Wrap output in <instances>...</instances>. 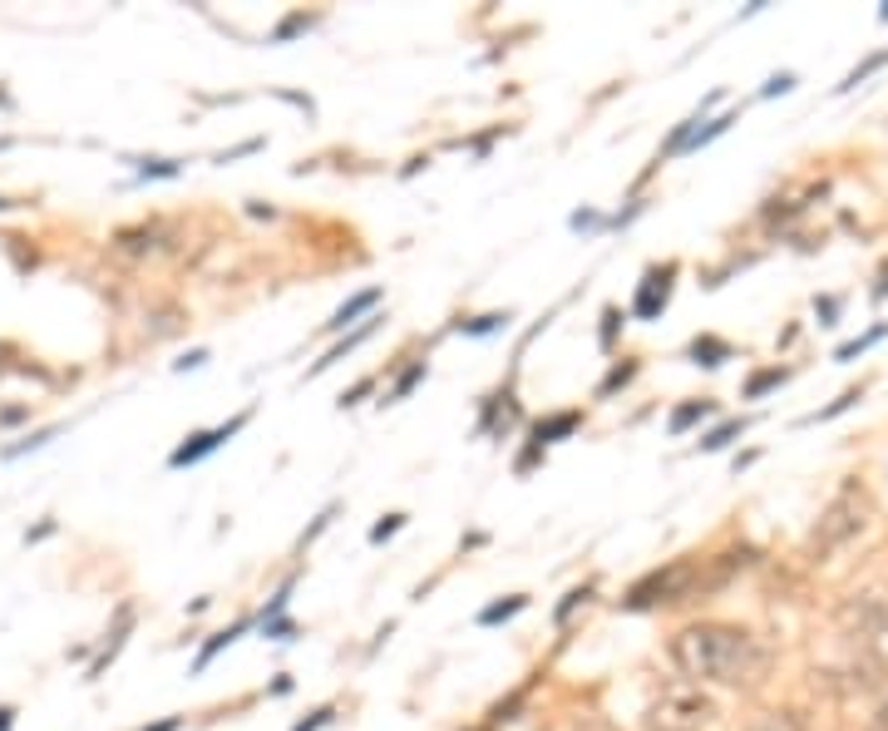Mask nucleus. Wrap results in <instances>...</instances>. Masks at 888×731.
Listing matches in <instances>:
<instances>
[{"label": "nucleus", "mask_w": 888, "mask_h": 731, "mask_svg": "<svg viewBox=\"0 0 888 731\" xmlns=\"http://www.w3.org/2000/svg\"><path fill=\"white\" fill-rule=\"evenodd\" d=\"M672 662L696 682H721V687H760L771 672V647L755 633L730 623H691L672 637Z\"/></svg>", "instance_id": "nucleus-1"}, {"label": "nucleus", "mask_w": 888, "mask_h": 731, "mask_svg": "<svg viewBox=\"0 0 888 731\" xmlns=\"http://www.w3.org/2000/svg\"><path fill=\"white\" fill-rule=\"evenodd\" d=\"M721 707L691 682H672L642 707V731H706Z\"/></svg>", "instance_id": "nucleus-2"}, {"label": "nucleus", "mask_w": 888, "mask_h": 731, "mask_svg": "<svg viewBox=\"0 0 888 731\" xmlns=\"http://www.w3.org/2000/svg\"><path fill=\"white\" fill-rule=\"evenodd\" d=\"M864 524H868V499H864V490H859V484H845V490L829 499V509L820 515V524H814L810 548H814V554H835V548L849 544V538H854Z\"/></svg>", "instance_id": "nucleus-3"}, {"label": "nucleus", "mask_w": 888, "mask_h": 731, "mask_svg": "<svg viewBox=\"0 0 888 731\" xmlns=\"http://www.w3.org/2000/svg\"><path fill=\"white\" fill-rule=\"evenodd\" d=\"M242 425H247V410H242V416H233V420H227V425H217V431H198V435H188V441H183L178 450L168 455V464H173V470H188V464L208 460V455H213V450H223V445L233 441V435L242 431Z\"/></svg>", "instance_id": "nucleus-4"}, {"label": "nucleus", "mask_w": 888, "mask_h": 731, "mask_svg": "<svg viewBox=\"0 0 888 731\" xmlns=\"http://www.w3.org/2000/svg\"><path fill=\"white\" fill-rule=\"evenodd\" d=\"M672 277H676L672 262H666V268H652L642 277V292H637V301H631V312L642 317V322H652V317L666 312V301H672Z\"/></svg>", "instance_id": "nucleus-5"}, {"label": "nucleus", "mask_w": 888, "mask_h": 731, "mask_svg": "<svg viewBox=\"0 0 888 731\" xmlns=\"http://www.w3.org/2000/svg\"><path fill=\"white\" fill-rule=\"evenodd\" d=\"M845 623H859V633H874V628H888V608L874 593H864V598L845 603Z\"/></svg>", "instance_id": "nucleus-6"}, {"label": "nucleus", "mask_w": 888, "mask_h": 731, "mask_svg": "<svg viewBox=\"0 0 888 731\" xmlns=\"http://www.w3.org/2000/svg\"><path fill=\"white\" fill-rule=\"evenodd\" d=\"M375 326H380V317H371V322H361V326H355V332H346V336H341V342H336V346H332V351H326V356H322V361L311 366V376H322L326 366L346 361V351H355V346H361V342H365V336H371V332H375Z\"/></svg>", "instance_id": "nucleus-7"}, {"label": "nucleus", "mask_w": 888, "mask_h": 731, "mask_svg": "<svg viewBox=\"0 0 888 731\" xmlns=\"http://www.w3.org/2000/svg\"><path fill=\"white\" fill-rule=\"evenodd\" d=\"M375 301H380V287H371V292H361V297L341 301V307H336V312H332V322H326V332H346V326H351L361 312H371Z\"/></svg>", "instance_id": "nucleus-8"}, {"label": "nucleus", "mask_w": 888, "mask_h": 731, "mask_svg": "<svg viewBox=\"0 0 888 731\" xmlns=\"http://www.w3.org/2000/svg\"><path fill=\"white\" fill-rule=\"evenodd\" d=\"M578 410H563V416H553V420H538V431H534V445H553V441H563V435H573L578 431Z\"/></svg>", "instance_id": "nucleus-9"}, {"label": "nucleus", "mask_w": 888, "mask_h": 731, "mask_svg": "<svg viewBox=\"0 0 888 731\" xmlns=\"http://www.w3.org/2000/svg\"><path fill=\"white\" fill-rule=\"evenodd\" d=\"M686 356H691L696 366H721V361H730V346L721 342V336H696V342L686 346Z\"/></svg>", "instance_id": "nucleus-10"}, {"label": "nucleus", "mask_w": 888, "mask_h": 731, "mask_svg": "<svg viewBox=\"0 0 888 731\" xmlns=\"http://www.w3.org/2000/svg\"><path fill=\"white\" fill-rule=\"evenodd\" d=\"M711 410H716L711 400H686V406H676V410H672V425H666V431H672V435H686L691 425H701V420H706Z\"/></svg>", "instance_id": "nucleus-11"}, {"label": "nucleus", "mask_w": 888, "mask_h": 731, "mask_svg": "<svg viewBox=\"0 0 888 731\" xmlns=\"http://www.w3.org/2000/svg\"><path fill=\"white\" fill-rule=\"evenodd\" d=\"M524 608H528V598H524V593H509V598H503V603H489V608H484V614H479V623H484V628H499V623H509V618H518V614H524Z\"/></svg>", "instance_id": "nucleus-12"}, {"label": "nucleus", "mask_w": 888, "mask_h": 731, "mask_svg": "<svg viewBox=\"0 0 888 731\" xmlns=\"http://www.w3.org/2000/svg\"><path fill=\"white\" fill-rule=\"evenodd\" d=\"M242 633H247V623H233V628H227V633H213V637H208V643H203V653H198V662H193V667H198V672H203V667L213 662V657L223 653V647H233Z\"/></svg>", "instance_id": "nucleus-13"}, {"label": "nucleus", "mask_w": 888, "mask_h": 731, "mask_svg": "<svg viewBox=\"0 0 888 731\" xmlns=\"http://www.w3.org/2000/svg\"><path fill=\"white\" fill-rule=\"evenodd\" d=\"M746 731H800V721L790 711H760V717L746 721Z\"/></svg>", "instance_id": "nucleus-14"}, {"label": "nucleus", "mask_w": 888, "mask_h": 731, "mask_svg": "<svg viewBox=\"0 0 888 731\" xmlns=\"http://www.w3.org/2000/svg\"><path fill=\"white\" fill-rule=\"evenodd\" d=\"M746 425H750V420H746V416H740V420H726V425H716V431H711V435H706V441H701V450H726V445H730V441H736V435H740V431H746Z\"/></svg>", "instance_id": "nucleus-15"}, {"label": "nucleus", "mask_w": 888, "mask_h": 731, "mask_svg": "<svg viewBox=\"0 0 888 731\" xmlns=\"http://www.w3.org/2000/svg\"><path fill=\"white\" fill-rule=\"evenodd\" d=\"M884 65H888V50L868 54L864 65H859V70H849V75H845V85H839V95H845V89H859V85H864V79H868V75H874V70H884Z\"/></svg>", "instance_id": "nucleus-16"}, {"label": "nucleus", "mask_w": 888, "mask_h": 731, "mask_svg": "<svg viewBox=\"0 0 888 731\" xmlns=\"http://www.w3.org/2000/svg\"><path fill=\"white\" fill-rule=\"evenodd\" d=\"M785 376H790L785 366H775V371H760V376H750V381H746V400H755V396H765V391H775Z\"/></svg>", "instance_id": "nucleus-17"}, {"label": "nucleus", "mask_w": 888, "mask_h": 731, "mask_svg": "<svg viewBox=\"0 0 888 731\" xmlns=\"http://www.w3.org/2000/svg\"><path fill=\"white\" fill-rule=\"evenodd\" d=\"M730 124H736V114H721V119H711L706 129H696V134H691V144H686V149H681V153H691V149H701V144L721 139V134H726V129H730Z\"/></svg>", "instance_id": "nucleus-18"}, {"label": "nucleus", "mask_w": 888, "mask_h": 731, "mask_svg": "<svg viewBox=\"0 0 888 731\" xmlns=\"http://www.w3.org/2000/svg\"><path fill=\"white\" fill-rule=\"evenodd\" d=\"M54 435H60V425H45V431H35V435H30V441L11 445V450H5V460H21V455H25V450H45V445H50V441H54Z\"/></svg>", "instance_id": "nucleus-19"}, {"label": "nucleus", "mask_w": 888, "mask_h": 731, "mask_svg": "<svg viewBox=\"0 0 888 731\" xmlns=\"http://www.w3.org/2000/svg\"><path fill=\"white\" fill-rule=\"evenodd\" d=\"M183 173V159H149L139 163V178H178Z\"/></svg>", "instance_id": "nucleus-20"}, {"label": "nucleus", "mask_w": 888, "mask_h": 731, "mask_svg": "<svg viewBox=\"0 0 888 731\" xmlns=\"http://www.w3.org/2000/svg\"><path fill=\"white\" fill-rule=\"evenodd\" d=\"M884 332H888V326H874V332H864V336H859V342H845L835 356H839V361H854L859 351H868V346H874V342H884Z\"/></svg>", "instance_id": "nucleus-21"}, {"label": "nucleus", "mask_w": 888, "mask_h": 731, "mask_svg": "<svg viewBox=\"0 0 888 731\" xmlns=\"http://www.w3.org/2000/svg\"><path fill=\"white\" fill-rule=\"evenodd\" d=\"M499 326H509V312H493V317H474V322H460V332L464 336H489V332H499Z\"/></svg>", "instance_id": "nucleus-22"}, {"label": "nucleus", "mask_w": 888, "mask_h": 731, "mask_svg": "<svg viewBox=\"0 0 888 731\" xmlns=\"http://www.w3.org/2000/svg\"><path fill=\"white\" fill-rule=\"evenodd\" d=\"M420 381H425V361H415V366H410V371H405V376L396 381V391H390V400H405L410 391L420 386ZM390 400H386V406H390Z\"/></svg>", "instance_id": "nucleus-23"}, {"label": "nucleus", "mask_w": 888, "mask_h": 731, "mask_svg": "<svg viewBox=\"0 0 888 731\" xmlns=\"http://www.w3.org/2000/svg\"><path fill=\"white\" fill-rule=\"evenodd\" d=\"M631 376H637V366H612V371H608V381H602V386H598V396H612V391H617V386H627V381Z\"/></svg>", "instance_id": "nucleus-24"}, {"label": "nucleus", "mask_w": 888, "mask_h": 731, "mask_svg": "<svg viewBox=\"0 0 888 731\" xmlns=\"http://www.w3.org/2000/svg\"><path fill=\"white\" fill-rule=\"evenodd\" d=\"M400 529H405V515H386L380 524L371 529V544H386V538H390V534H400Z\"/></svg>", "instance_id": "nucleus-25"}, {"label": "nucleus", "mask_w": 888, "mask_h": 731, "mask_svg": "<svg viewBox=\"0 0 888 731\" xmlns=\"http://www.w3.org/2000/svg\"><path fill=\"white\" fill-rule=\"evenodd\" d=\"M588 598H592L588 588H573V593H567V598H563V608H558V623H567V618L578 614V603H588Z\"/></svg>", "instance_id": "nucleus-26"}, {"label": "nucleus", "mask_w": 888, "mask_h": 731, "mask_svg": "<svg viewBox=\"0 0 888 731\" xmlns=\"http://www.w3.org/2000/svg\"><path fill=\"white\" fill-rule=\"evenodd\" d=\"M307 25H311V21H307V15H287V21H282V25H277V35H272V40H277V45H282V40H291V35H297V30H307Z\"/></svg>", "instance_id": "nucleus-27"}, {"label": "nucleus", "mask_w": 888, "mask_h": 731, "mask_svg": "<svg viewBox=\"0 0 888 731\" xmlns=\"http://www.w3.org/2000/svg\"><path fill=\"white\" fill-rule=\"evenodd\" d=\"M332 717H336L332 707H316V711H311L307 721H297V727H291V731H322V727H326V721H332Z\"/></svg>", "instance_id": "nucleus-28"}, {"label": "nucleus", "mask_w": 888, "mask_h": 731, "mask_svg": "<svg viewBox=\"0 0 888 731\" xmlns=\"http://www.w3.org/2000/svg\"><path fill=\"white\" fill-rule=\"evenodd\" d=\"M790 89H795V75H771V79H765V89H760V95H765V99H775V95H790Z\"/></svg>", "instance_id": "nucleus-29"}, {"label": "nucleus", "mask_w": 888, "mask_h": 731, "mask_svg": "<svg viewBox=\"0 0 888 731\" xmlns=\"http://www.w3.org/2000/svg\"><path fill=\"white\" fill-rule=\"evenodd\" d=\"M617 326H622V312H617V307H608V312H602V346H612Z\"/></svg>", "instance_id": "nucleus-30"}, {"label": "nucleus", "mask_w": 888, "mask_h": 731, "mask_svg": "<svg viewBox=\"0 0 888 731\" xmlns=\"http://www.w3.org/2000/svg\"><path fill=\"white\" fill-rule=\"evenodd\" d=\"M258 149H262V139H247V144H237V149L217 153V163H233V159H242V153H258Z\"/></svg>", "instance_id": "nucleus-31"}, {"label": "nucleus", "mask_w": 888, "mask_h": 731, "mask_svg": "<svg viewBox=\"0 0 888 731\" xmlns=\"http://www.w3.org/2000/svg\"><path fill=\"white\" fill-rule=\"evenodd\" d=\"M198 366H208V351H188L183 361H173V371H198Z\"/></svg>", "instance_id": "nucleus-32"}, {"label": "nucleus", "mask_w": 888, "mask_h": 731, "mask_svg": "<svg viewBox=\"0 0 888 731\" xmlns=\"http://www.w3.org/2000/svg\"><path fill=\"white\" fill-rule=\"evenodd\" d=\"M54 534V519H45V524H35L30 534H25V544H40V538H50Z\"/></svg>", "instance_id": "nucleus-33"}, {"label": "nucleus", "mask_w": 888, "mask_h": 731, "mask_svg": "<svg viewBox=\"0 0 888 731\" xmlns=\"http://www.w3.org/2000/svg\"><path fill=\"white\" fill-rule=\"evenodd\" d=\"M814 312L824 317V322H835V312H839V301L835 297H824V301H814Z\"/></svg>", "instance_id": "nucleus-34"}, {"label": "nucleus", "mask_w": 888, "mask_h": 731, "mask_svg": "<svg viewBox=\"0 0 888 731\" xmlns=\"http://www.w3.org/2000/svg\"><path fill=\"white\" fill-rule=\"evenodd\" d=\"M573 227H598V213H573Z\"/></svg>", "instance_id": "nucleus-35"}, {"label": "nucleus", "mask_w": 888, "mask_h": 731, "mask_svg": "<svg viewBox=\"0 0 888 731\" xmlns=\"http://www.w3.org/2000/svg\"><path fill=\"white\" fill-rule=\"evenodd\" d=\"M178 727H183V721L168 717V721H153V727H143V731H178Z\"/></svg>", "instance_id": "nucleus-36"}, {"label": "nucleus", "mask_w": 888, "mask_h": 731, "mask_svg": "<svg viewBox=\"0 0 888 731\" xmlns=\"http://www.w3.org/2000/svg\"><path fill=\"white\" fill-rule=\"evenodd\" d=\"M15 727V711L11 707H0V731H11Z\"/></svg>", "instance_id": "nucleus-37"}, {"label": "nucleus", "mask_w": 888, "mask_h": 731, "mask_svg": "<svg viewBox=\"0 0 888 731\" xmlns=\"http://www.w3.org/2000/svg\"><path fill=\"white\" fill-rule=\"evenodd\" d=\"M878 731H888V707H884V721H878Z\"/></svg>", "instance_id": "nucleus-38"}, {"label": "nucleus", "mask_w": 888, "mask_h": 731, "mask_svg": "<svg viewBox=\"0 0 888 731\" xmlns=\"http://www.w3.org/2000/svg\"><path fill=\"white\" fill-rule=\"evenodd\" d=\"M884 292H888V272H884V287H878V297H884Z\"/></svg>", "instance_id": "nucleus-39"}, {"label": "nucleus", "mask_w": 888, "mask_h": 731, "mask_svg": "<svg viewBox=\"0 0 888 731\" xmlns=\"http://www.w3.org/2000/svg\"><path fill=\"white\" fill-rule=\"evenodd\" d=\"M5 208H15V203H5V198H0V213H5Z\"/></svg>", "instance_id": "nucleus-40"}, {"label": "nucleus", "mask_w": 888, "mask_h": 731, "mask_svg": "<svg viewBox=\"0 0 888 731\" xmlns=\"http://www.w3.org/2000/svg\"><path fill=\"white\" fill-rule=\"evenodd\" d=\"M878 21H888V5H884V11H878Z\"/></svg>", "instance_id": "nucleus-41"}]
</instances>
